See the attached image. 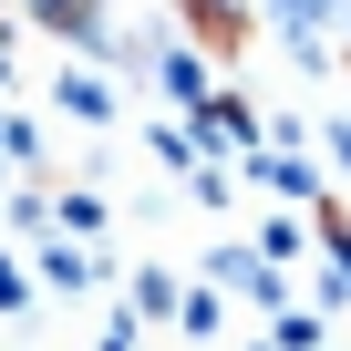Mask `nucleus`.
Here are the masks:
<instances>
[{
  "label": "nucleus",
  "mask_w": 351,
  "mask_h": 351,
  "mask_svg": "<svg viewBox=\"0 0 351 351\" xmlns=\"http://www.w3.org/2000/svg\"><path fill=\"white\" fill-rule=\"evenodd\" d=\"M62 228H73V238H93V228H104V197H93V186H73V197H62Z\"/></svg>",
  "instance_id": "obj_4"
},
{
  "label": "nucleus",
  "mask_w": 351,
  "mask_h": 351,
  "mask_svg": "<svg viewBox=\"0 0 351 351\" xmlns=\"http://www.w3.org/2000/svg\"><path fill=\"white\" fill-rule=\"evenodd\" d=\"M207 279H228V289H248V300H279L269 258H248V248H217V258H207Z\"/></svg>",
  "instance_id": "obj_2"
},
{
  "label": "nucleus",
  "mask_w": 351,
  "mask_h": 351,
  "mask_svg": "<svg viewBox=\"0 0 351 351\" xmlns=\"http://www.w3.org/2000/svg\"><path fill=\"white\" fill-rule=\"evenodd\" d=\"M330 145H341V176H351V124H341V134H330Z\"/></svg>",
  "instance_id": "obj_7"
},
{
  "label": "nucleus",
  "mask_w": 351,
  "mask_h": 351,
  "mask_svg": "<svg viewBox=\"0 0 351 351\" xmlns=\"http://www.w3.org/2000/svg\"><path fill=\"white\" fill-rule=\"evenodd\" d=\"M176 320H186V330H217L228 310H217V289H186V300H176Z\"/></svg>",
  "instance_id": "obj_5"
},
{
  "label": "nucleus",
  "mask_w": 351,
  "mask_h": 351,
  "mask_svg": "<svg viewBox=\"0 0 351 351\" xmlns=\"http://www.w3.org/2000/svg\"><path fill=\"white\" fill-rule=\"evenodd\" d=\"M42 269H52L62 289H83V279H93V258H83V248H42Z\"/></svg>",
  "instance_id": "obj_6"
},
{
  "label": "nucleus",
  "mask_w": 351,
  "mask_h": 351,
  "mask_svg": "<svg viewBox=\"0 0 351 351\" xmlns=\"http://www.w3.org/2000/svg\"><path fill=\"white\" fill-rule=\"evenodd\" d=\"M21 11L42 32H62V42H104V0H21Z\"/></svg>",
  "instance_id": "obj_1"
},
{
  "label": "nucleus",
  "mask_w": 351,
  "mask_h": 351,
  "mask_svg": "<svg viewBox=\"0 0 351 351\" xmlns=\"http://www.w3.org/2000/svg\"><path fill=\"white\" fill-rule=\"evenodd\" d=\"M0 73H11V42H0Z\"/></svg>",
  "instance_id": "obj_8"
},
{
  "label": "nucleus",
  "mask_w": 351,
  "mask_h": 351,
  "mask_svg": "<svg viewBox=\"0 0 351 351\" xmlns=\"http://www.w3.org/2000/svg\"><path fill=\"white\" fill-rule=\"evenodd\" d=\"M62 104H73V114H83V124H104V114H114V93H104V83H93V73H62Z\"/></svg>",
  "instance_id": "obj_3"
}]
</instances>
